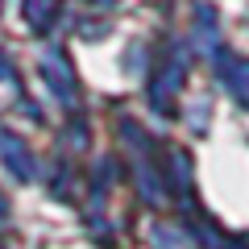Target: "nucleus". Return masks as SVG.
I'll return each mask as SVG.
<instances>
[{"mask_svg": "<svg viewBox=\"0 0 249 249\" xmlns=\"http://www.w3.org/2000/svg\"><path fill=\"white\" fill-rule=\"evenodd\" d=\"M54 17H58L54 13V0H25V21L34 29H50Z\"/></svg>", "mask_w": 249, "mask_h": 249, "instance_id": "nucleus-3", "label": "nucleus"}, {"mask_svg": "<svg viewBox=\"0 0 249 249\" xmlns=\"http://www.w3.org/2000/svg\"><path fill=\"white\" fill-rule=\"evenodd\" d=\"M9 75H13V62L4 58V54H0V79H9Z\"/></svg>", "mask_w": 249, "mask_h": 249, "instance_id": "nucleus-4", "label": "nucleus"}, {"mask_svg": "<svg viewBox=\"0 0 249 249\" xmlns=\"http://www.w3.org/2000/svg\"><path fill=\"white\" fill-rule=\"evenodd\" d=\"M0 162H4V166H9V175H13V178H21V183H29V178L37 175L34 154H29L13 133H4V129H0Z\"/></svg>", "mask_w": 249, "mask_h": 249, "instance_id": "nucleus-2", "label": "nucleus"}, {"mask_svg": "<svg viewBox=\"0 0 249 249\" xmlns=\"http://www.w3.org/2000/svg\"><path fill=\"white\" fill-rule=\"evenodd\" d=\"M37 67H42V79H46V88H50L58 100H67V104H71L79 88H75V75H71V67H67V58H62L58 50H46Z\"/></svg>", "mask_w": 249, "mask_h": 249, "instance_id": "nucleus-1", "label": "nucleus"}, {"mask_svg": "<svg viewBox=\"0 0 249 249\" xmlns=\"http://www.w3.org/2000/svg\"><path fill=\"white\" fill-rule=\"evenodd\" d=\"M91 4H112V0H91Z\"/></svg>", "mask_w": 249, "mask_h": 249, "instance_id": "nucleus-5", "label": "nucleus"}]
</instances>
